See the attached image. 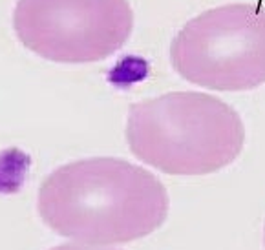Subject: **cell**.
Returning <instances> with one entry per match:
<instances>
[{
	"label": "cell",
	"mask_w": 265,
	"mask_h": 250,
	"mask_svg": "<svg viewBox=\"0 0 265 250\" xmlns=\"http://www.w3.org/2000/svg\"><path fill=\"white\" fill-rule=\"evenodd\" d=\"M52 250H119V249H110V247H103V245H86V243L71 241V243H64V245H59V247H53Z\"/></svg>",
	"instance_id": "cell-5"
},
{
	"label": "cell",
	"mask_w": 265,
	"mask_h": 250,
	"mask_svg": "<svg viewBox=\"0 0 265 250\" xmlns=\"http://www.w3.org/2000/svg\"><path fill=\"white\" fill-rule=\"evenodd\" d=\"M264 237H265V236H264Z\"/></svg>",
	"instance_id": "cell-6"
},
{
	"label": "cell",
	"mask_w": 265,
	"mask_h": 250,
	"mask_svg": "<svg viewBox=\"0 0 265 250\" xmlns=\"http://www.w3.org/2000/svg\"><path fill=\"white\" fill-rule=\"evenodd\" d=\"M13 28L35 55L88 64L119 52L134 29L128 0H19Z\"/></svg>",
	"instance_id": "cell-4"
},
{
	"label": "cell",
	"mask_w": 265,
	"mask_h": 250,
	"mask_svg": "<svg viewBox=\"0 0 265 250\" xmlns=\"http://www.w3.org/2000/svg\"><path fill=\"white\" fill-rule=\"evenodd\" d=\"M130 152L170 175H207L243 150L245 126L233 106L201 91H174L132 104Z\"/></svg>",
	"instance_id": "cell-2"
},
{
	"label": "cell",
	"mask_w": 265,
	"mask_h": 250,
	"mask_svg": "<svg viewBox=\"0 0 265 250\" xmlns=\"http://www.w3.org/2000/svg\"><path fill=\"white\" fill-rule=\"evenodd\" d=\"M185 81L216 91L265 84V6L225 4L188 20L170 46Z\"/></svg>",
	"instance_id": "cell-3"
},
{
	"label": "cell",
	"mask_w": 265,
	"mask_h": 250,
	"mask_svg": "<svg viewBox=\"0 0 265 250\" xmlns=\"http://www.w3.org/2000/svg\"><path fill=\"white\" fill-rule=\"evenodd\" d=\"M37 208L59 236L112 247L157 230L168 216V194L143 167L91 157L53 170L39 188Z\"/></svg>",
	"instance_id": "cell-1"
}]
</instances>
